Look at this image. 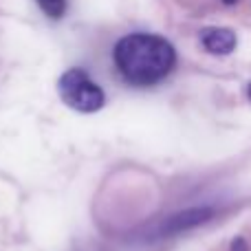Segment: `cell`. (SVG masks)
Returning <instances> with one entry per match:
<instances>
[{
    "instance_id": "obj_1",
    "label": "cell",
    "mask_w": 251,
    "mask_h": 251,
    "mask_svg": "<svg viewBox=\"0 0 251 251\" xmlns=\"http://www.w3.org/2000/svg\"><path fill=\"white\" fill-rule=\"evenodd\" d=\"M113 60L128 84L154 86L176 66V51L161 35L130 33L115 44Z\"/></svg>"
},
{
    "instance_id": "obj_2",
    "label": "cell",
    "mask_w": 251,
    "mask_h": 251,
    "mask_svg": "<svg viewBox=\"0 0 251 251\" xmlns=\"http://www.w3.org/2000/svg\"><path fill=\"white\" fill-rule=\"evenodd\" d=\"M57 93L69 108L77 113H97L104 108L106 95L82 69H69L57 82Z\"/></svg>"
},
{
    "instance_id": "obj_3",
    "label": "cell",
    "mask_w": 251,
    "mask_h": 251,
    "mask_svg": "<svg viewBox=\"0 0 251 251\" xmlns=\"http://www.w3.org/2000/svg\"><path fill=\"white\" fill-rule=\"evenodd\" d=\"M212 216H214V207H207V205H203V207L183 209V212L174 214V216H170L168 221L163 223L161 234L172 236V234H181V231H187V229H194V227L207 223Z\"/></svg>"
},
{
    "instance_id": "obj_4",
    "label": "cell",
    "mask_w": 251,
    "mask_h": 251,
    "mask_svg": "<svg viewBox=\"0 0 251 251\" xmlns=\"http://www.w3.org/2000/svg\"><path fill=\"white\" fill-rule=\"evenodd\" d=\"M201 44L212 55H229L236 51L238 38L227 26H207L201 31Z\"/></svg>"
},
{
    "instance_id": "obj_5",
    "label": "cell",
    "mask_w": 251,
    "mask_h": 251,
    "mask_svg": "<svg viewBox=\"0 0 251 251\" xmlns=\"http://www.w3.org/2000/svg\"><path fill=\"white\" fill-rule=\"evenodd\" d=\"M38 4L49 18H53V20H60V18L66 13V7H69L66 0H38Z\"/></svg>"
},
{
    "instance_id": "obj_6",
    "label": "cell",
    "mask_w": 251,
    "mask_h": 251,
    "mask_svg": "<svg viewBox=\"0 0 251 251\" xmlns=\"http://www.w3.org/2000/svg\"><path fill=\"white\" fill-rule=\"evenodd\" d=\"M231 251H247V243H245L243 238H236L234 243H231Z\"/></svg>"
},
{
    "instance_id": "obj_7",
    "label": "cell",
    "mask_w": 251,
    "mask_h": 251,
    "mask_svg": "<svg viewBox=\"0 0 251 251\" xmlns=\"http://www.w3.org/2000/svg\"><path fill=\"white\" fill-rule=\"evenodd\" d=\"M223 2H225V4H236L238 0H223Z\"/></svg>"
},
{
    "instance_id": "obj_8",
    "label": "cell",
    "mask_w": 251,
    "mask_h": 251,
    "mask_svg": "<svg viewBox=\"0 0 251 251\" xmlns=\"http://www.w3.org/2000/svg\"><path fill=\"white\" fill-rule=\"evenodd\" d=\"M247 97H249V100H251V84H249V86H247Z\"/></svg>"
}]
</instances>
